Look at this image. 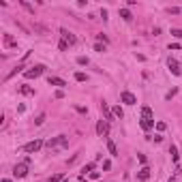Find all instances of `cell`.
<instances>
[{
	"label": "cell",
	"instance_id": "cell-1",
	"mask_svg": "<svg viewBox=\"0 0 182 182\" xmlns=\"http://www.w3.org/2000/svg\"><path fill=\"white\" fill-rule=\"evenodd\" d=\"M45 146H47L51 152L58 150V148H67V146H69V137H65V135H58V137H51Z\"/></svg>",
	"mask_w": 182,
	"mask_h": 182
},
{
	"label": "cell",
	"instance_id": "cell-2",
	"mask_svg": "<svg viewBox=\"0 0 182 182\" xmlns=\"http://www.w3.org/2000/svg\"><path fill=\"white\" fill-rule=\"evenodd\" d=\"M43 146H45V144H43L41 139H34V141H28V144L24 146V152H28V154H32V152H39V150L43 148Z\"/></svg>",
	"mask_w": 182,
	"mask_h": 182
},
{
	"label": "cell",
	"instance_id": "cell-3",
	"mask_svg": "<svg viewBox=\"0 0 182 182\" xmlns=\"http://www.w3.org/2000/svg\"><path fill=\"white\" fill-rule=\"evenodd\" d=\"M43 73H45V67H43V65H36V67H32L30 71H26L24 75L28 77V79H34V77H41Z\"/></svg>",
	"mask_w": 182,
	"mask_h": 182
},
{
	"label": "cell",
	"instance_id": "cell-4",
	"mask_svg": "<svg viewBox=\"0 0 182 182\" xmlns=\"http://www.w3.org/2000/svg\"><path fill=\"white\" fill-rule=\"evenodd\" d=\"M26 174H28V163H20V165L13 167V176L15 178H26Z\"/></svg>",
	"mask_w": 182,
	"mask_h": 182
},
{
	"label": "cell",
	"instance_id": "cell-5",
	"mask_svg": "<svg viewBox=\"0 0 182 182\" xmlns=\"http://www.w3.org/2000/svg\"><path fill=\"white\" fill-rule=\"evenodd\" d=\"M96 133L101 135V137H107V135H109V122H107V120H99V124H96Z\"/></svg>",
	"mask_w": 182,
	"mask_h": 182
},
{
	"label": "cell",
	"instance_id": "cell-6",
	"mask_svg": "<svg viewBox=\"0 0 182 182\" xmlns=\"http://www.w3.org/2000/svg\"><path fill=\"white\" fill-rule=\"evenodd\" d=\"M120 99H122V103H126V105H135V103H137V99H135V94L126 92V90H124V92L120 94Z\"/></svg>",
	"mask_w": 182,
	"mask_h": 182
},
{
	"label": "cell",
	"instance_id": "cell-7",
	"mask_svg": "<svg viewBox=\"0 0 182 182\" xmlns=\"http://www.w3.org/2000/svg\"><path fill=\"white\" fill-rule=\"evenodd\" d=\"M60 32H62V36H65V41H67L69 45H75V43H77V36H75V34H71L67 28H60Z\"/></svg>",
	"mask_w": 182,
	"mask_h": 182
},
{
	"label": "cell",
	"instance_id": "cell-8",
	"mask_svg": "<svg viewBox=\"0 0 182 182\" xmlns=\"http://www.w3.org/2000/svg\"><path fill=\"white\" fill-rule=\"evenodd\" d=\"M47 81H49V86H58V88H65L67 86V81L62 79V77H54V75H49Z\"/></svg>",
	"mask_w": 182,
	"mask_h": 182
},
{
	"label": "cell",
	"instance_id": "cell-9",
	"mask_svg": "<svg viewBox=\"0 0 182 182\" xmlns=\"http://www.w3.org/2000/svg\"><path fill=\"white\" fill-rule=\"evenodd\" d=\"M154 126V118H141V129L144 131H150Z\"/></svg>",
	"mask_w": 182,
	"mask_h": 182
},
{
	"label": "cell",
	"instance_id": "cell-10",
	"mask_svg": "<svg viewBox=\"0 0 182 182\" xmlns=\"http://www.w3.org/2000/svg\"><path fill=\"white\" fill-rule=\"evenodd\" d=\"M101 112L105 114V120H107V122H109V120H112V118H114V114L109 112V107H107V103H105V101L101 103Z\"/></svg>",
	"mask_w": 182,
	"mask_h": 182
},
{
	"label": "cell",
	"instance_id": "cell-11",
	"mask_svg": "<svg viewBox=\"0 0 182 182\" xmlns=\"http://www.w3.org/2000/svg\"><path fill=\"white\" fill-rule=\"evenodd\" d=\"M107 150H109L112 157H118V148H116V144H114L112 139H107Z\"/></svg>",
	"mask_w": 182,
	"mask_h": 182
},
{
	"label": "cell",
	"instance_id": "cell-12",
	"mask_svg": "<svg viewBox=\"0 0 182 182\" xmlns=\"http://www.w3.org/2000/svg\"><path fill=\"white\" fill-rule=\"evenodd\" d=\"M120 17H122L124 22H131V20H133V15H131L129 9H120Z\"/></svg>",
	"mask_w": 182,
	"mask_h": 182
},
{
	"label": "cell",
	"instance_id": "cell-13",
	"mask_svg": "<svg viewBox=\"0 0 182 182\" xmlns=\"http://www.w3.org/2000/svg\"><path fill=\"white\" fill-rule=\"evenodd\" d=\"M137 176H139V180H144V182H146V180H148V176H150V169H148V167H141Z\"/></svg>",
	"mask_w": 182,
	"mask_h": 182
},
{
	"label": "cell",
	"instance_id": "cell-14",
	"mask_svg": "<svg viewBox=\"0 0 182 182\" xmlns=\"http://www.w3.org/2000/svg\"><path fill=\"white\" fill-rule=\"evenodd\" d=\"M169 71H171V73H174V75H180V73H182V71L178 69V65H176V62H174V60H169Z\"/></svg>",
	"mask_w": 182,
	"mask_h": 182
},
{
	"label": "cell",
	"instance_id": "cell-15",
	"mask_svg": "<svg viewBox=\"0 0 182 182\" xmlns=\"http://www.w3.org/2000/svg\"><path fill=\"white\" fill-rule=\"evenodd\" d=\"M4 45H7V47H13V45H15V39L11 34H4Z\"/></svg>",
	"mask_w": 182,
	"mask_h": 182
},
{
	"label": "cell",
	"instance_id": "cell-16",
	"mask_svg": "<svg viewBox=\"0 0 182 182\" xmlns=\"http://www.w3.org/2000/svg\"><path fill=\"white\" fill-rule=\"evenodd\" d=\"M45 120H47V116H45V114H39V116L34 118V124H36V126H41Z\"/></svg>",
	"mask_w": 182,
	"mask_h": 182
},
{
	"label": "cell",
	"instance_id": "cell-17",
	"mask_svg": "<svg viewBox=\"0 0 182 182\" xmlns=\"http://www.w3.org/2000/svg\"><path fill=\"white\" fill-rule=\"evenodd\" d=\"M20 4H22V7H24V9H26V11H28L30 15H34V7H30L28 2H26V0H22V2H20Z\"/></svg>",
	"mask_w": 182,
	"mask_h": 182
},
{
	"label": "cell",
	"instance_id": "cell-18",
	"mask_svg": "<svg viewBox=\"0 0 182 182\" xmlns=\"http://www.w3.org/2000/svg\"><path fill=\"white\" fill-rule=\"evenodd\" d=\"M169 154H171V161H178V150H176V146H171V148H169Z\"/></svg>",
	"mask_w": 182,
	"mask_h": 182
},
{
	"label": "cell",
	"instance_id": "cell-19",
	"mask_svg": "<svg viewBox=\"0 0 182 182\" xmlns=\"http://www.w3.org/2000/svg\"><path fill=\"white\" fill-rule=\"evenodd\" d=\"M141 116L144 118H152V109L150 107H141Z\"/></svg>",
	"mask_w": 182,
	"mask_h": 182
},
{
	"label": "cell",
	"instance_id": "cell-20",
	"mask_svg": "<svg viewBox=\"0 0 182 182\" xmlns=\"http://www.w3.org/2000/svg\"><path fill=\"white\" fill-rule=\"evenodd\" d=\"M22 94H28V96H30V94H34V90H32L30 86H22Z\"/></svg>",
	"mask_w": 182,
	"mask_h": 182
},
{
	"label": "cell",
	"instance_id": "cell-21",
	"mask_svg": "<svg viewBox=\"0 0 182 182\" xmlns=\"http://www.w3.org/2000/svg\"><path fill=\"white\" fill-rule=\"evenodd\" d=\"M112 114H114L116 118H122V116H124V112H122L120 107H114V109H112Z\"/></svg>",
	"mask_w": 182,
	"mask_h": 182
},
{
	"label": "cell",
	"instance_id": "cell-22",
	"mask_svg": "<svg viewBox=\"0 0 182 182\" xmlns=\"http://www.w3.org/2000/svg\"><path fill=\"white\" fill-rule=\"evenodd\" d=\"M34 30H36V32H43V34L47 32V28H45V26H41V24H34Z\"/></svg>",
	"mask_w": 182,
	"mask_h": 182
},
{
	"label": "cell",
	"instance_id": "cell-23",
	"mask_svg": "<svg viewBox=\"0 0 182 182\" xmlns=\"http://www.w3.org/2000/svg\"><path fill=\"white\" fill-rule=\"evenodd\" d=\"M75 79L77 81H86V73H75Z\"/></svg>",
	"mask_w": 182,
	"mask_h": 182
},
{
	"label": "cell",
	"instance_id": "cell-24",
	"mask_svg": "<svg viewBox=\"0 0 182 182\" xmlns=\"http://www.w3.org/2000/svg\"><path fill=\"white\" fill-rule=\"evenodd\" d=\"M176 94H178V90H176V88H171L169 92H167V96H165V99H167V101H169V99H171V96H176Z\"/></svg>",
	"mask_w": 182,
	"mask_h": 182
},
{
	"label": "cell",
	"instance_id": "cell-25",
	"mask_svg": "<svg viewBox=\"0 0 182 182\" xmlns=\"http://www.w3.org/2000/svg\"><path fill=\"white\" fill-rule=\"evenodd\" d=\"M49 182H62V174H58V176H51V178H49Z\"/></svg>",
	"mask_w": 182,
	"mask_h": 182
},
{
	"label": "cell",
	"instance_id": "cell-26",
	"mask_svg": "<svg viewBox=\"0 0 182 182\" xmlns=\"http://www.w3.org/2000/svg\"><path fill=\"white\" fill-rule=\"evenodd\" d=\"M77 65H88V58L86 56H79L77 58Z\"/></svg>",
	"mask_w": 182,
	"mask_h": 182
},
{
	"label": "cell",
	"instance_id": "cell-27",
	"mask_svg": "<svg viewBox=\"0 0 182 182\" xmlns=\"http://www.w3.org/2000/svg\"><path fill=\"white\" fill-rule=\"evenodd\" d=\"M58 47H60L62 51H67V47H69V43H67V41H60V45H58Z\"/></svg>",
	"mask_w": 182,
	"mask_h": 182
},
{
	"label": "cell",
	"instance_id": "cell-28",
	"mask_svg": "<svg viewBox=\"0 0 182 182\" xmlns=\"http://www.w3.org/2000/svg\"><path fill=\"white\" fill-rule=\"evenodd\" d=\"M94 49H96V51H101V54H103V51H105V45H101V43H96V45H94Z\"/></svg>",
	"mask_w": 182,
	"mask_h": 182
},
{
	"label": "cell",
	"instance_id": "cell-29",
	"mask_svg": "<svg viewBox=\"0 0 182 182\" xmlns=\"http://www.w3.org/2000/svg\"><path fill=\"white\" fill-rule=\"evenodd\" d=\"M171 34H174L176 39H182V30H171Z\"/></svg>",
	"mask_w": 182,
	"mask_h": 182
},
{
	"label": "cell",
	"instance_id": "cell-30",
	"mask_svg": "<svg viewBox=\"0 0 182 182\" xmlns=\"http://www.w3.org/2000/svg\"><path fill=\"white\" fill-rule=\"evenodd\" d=\"M90 178H94V180H99V178H101V174H99V171H90Z\"/></svg>",
	"mask_w": 182,
	"mask_h": 182
},
{
	"label": "cell",
	"instance_id": "cell-31",
	"mask_svg": "<svg viewBox=\"0 0 182 182\" xmlns=\"http://www.w3.org/2000/svg\"><path fill=\"white\" fill-rule=\"evenodd\" d=\"M96 39H99V41H103V43H109V39H107V36H105V34H99V36H96Z\"/></svg>",
	"mask_w": 182,
	"mask_h": 182
},
{
	"label": "cell",
	"instance_id": "cell-32",
	"mask_svg": "<svg viewBox=\"0 0 182 182\" xmlns=\"http://www.w3.org/2000/svg\"><path fill=\"white\" fill-rule=\"evenodd\" d=\"M157 129L159 131H165V122H157Z\"/></svg>",
	"mask_w": 182,
	"mask_h": 182
},
{
	"label": "cell",
	"instance_id": "cell-33",
	"mask_svg": "<svg viewBox=\"0 0 182 182\" xmlns=\"http://www.w3.org/2000/svg\"><path fill=\"white\" fill-rule=\"evenodd\" d=\"M2 182H11V180H9V178H4V180H2Z\"/></svg>",
	"mask_w": 182,
	"mask_h": 182
},
{
	"label": "cell",
	"instance_id": "cell-34",
	"mask_svg": "<svg viewBox=\"0 0 182 182\" xmlns=\"http://www.w3.org/2000/svg\"><path fill=\"white\" fill-rule=\"evenodd\" d=\"M62 182H69V180H62Z\"/></svg>",
	"mask_w": 182,
	"mask_h": 182
}]
</instances>
